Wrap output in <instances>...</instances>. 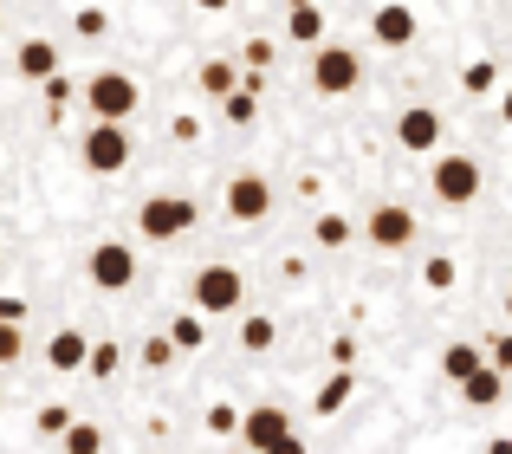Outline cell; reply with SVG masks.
<instances>
[{"mask_svg":"<svg viewBox=\"0 0 512 454\" xmlns=\"http://www.w3.org/2000/svg\"><path fill=\"white\" fill-rule=\"evenodd\" d=\"M72 26H78V39H104V33H111V13L85 7V13H72Z\"/></svg>","mask_w":512,"mask_h":454,"instance_id":"d6a6232c","label":"cell"},{"mask_svg":"<svg viewBox=\"0 0 512 454\" xmlns=\"http://www.w3.org/2000/svg\"><path fill=\"white\" fill-rule=\"evenodd\" d=\"M441 370H448V383L454 390H461L467 377H474V370H487V344H448V351H441Z\"/></svg>","mask_w":512,"mask_h":454,"instance_id":"2e32d148","label":"cell"},{"mask_svg":"<svg viewBox=\"0 0 512 454\" xmlns=\"http://www.w3.org/2000/svg\"><path fill=\"white\" fill-rule=\"evenodd\" d=\"M188 299H195L201 318H227V312H240V305H247V273H240V266H227V260L195 266V279H188Z\"/></svg>","mask_w":512,"mask_h":454,"instance_id":"7a4b0ae2","label":"cell"},{"mask_svg":"<svg viewBox=\"0 0 512 454\" xmlns=\"http://www.w3.org/2000/svg\"><path fill=\"white\" fill-rule=\"evenodd\" d=\"M240 59H247V72H273V65H279V46H273V39H247V52H240Z\"/></svg>","mask_w":512,"mask_h":454,"instance_id":"f546056e","label":"cell"},{"mask_svg":"<svg viewBox=\"0 0 512 454\" xmlns=\"http://www.w3.org/2000/svg\"><path fill=\"white\" fill-rule=\"evenodd\" d=\"M396 143L409 156H435L441 150V111H435V104H409V111H396Z\"/></svg>","mask_w":512,"mask_h":454,"instance_id":"8fae6325","label":"cell"},{"mask_svg":"<svg viewBox=\"0 0 512 454\" xmlns=\"http://www.w3.org/2000/svg\"><path fill=\"white\" fill-rule=\"evenodd\" d=\"M39 98H46V104H52V117H59L65 104L78 98V85H72V78H65V72H59V78H46V85H39Z\"/></svg>","mask_w":512,"mask_h":454,"instance_id":"4dcf8cb0","label":"cell"},{"mask_svg":"<svg viewBox=\"0 0 512 454\" xmlns=\"http://www.w3.org/2000/svg\"><path fill=\"white\" fill-rule=\"evenodd\" d=\"M422 286L428 292H448L454 286V260H448V253H428V260H422Z\"/></svg>","mask_w":512,"mask_h":454,"instance_id":"4316f807","label":"cell"},{"mask_svg":"<svg viewBox=\"0 0 512 454\" xmlns=\"http://www.w3.org/2000/svg\"><path fill=\"white\" fill-rule=\"evenodd\" d=\"M26 357V331L20 325H0V370H13Z\"/></svg>","mask_w":512,"mask_h":454,"instance_id":"1f68e13d","label":"cell"},{"mask_svg":"<svg viewBox=\"0 0 512 454\" xmlns=\"http://www.w3.org/2000/svg\"><path fill=\"white\" fill-rule=\"evenodd\" d=\"M273 344H279V325H273V318H260V312L240 318V351H247V357H266Z\"/></svg>","mask_w":512,"mask_h":454,"instance_id":"ffe728a7","label":"cell"},{"mask_svg":"<svg viewBox=\"0 0 512 454\" xmlns=\"http://www.w3.org/2000/svg\"><path fill=\"white\" fill-rule=\"evenodd\" d=\"M506 325H512V292H506Z\"/></svg>","mask_w":512,"mask_h":454,"instance_id":"60d3db41","label":"cell"},{"mask_svg":"<svg viewBox=\"0 0 512 454\" xmlns=\"http://www.w3.org/2000/svg\"><path fill=\"white\" fill-rule=\"evenodd\" d=\"M312 240H318V247H331V253L350 247V215H312Z\"/></svg>","mask_w":512,"mask_h":454,"instance_id":"7402d4cb","label":"cell"},{"mask_svg":"<svg viewBox=\"0 0 512 454\" xmlns=\"http://www.w3.org/2000/svg\"><path fill=\"white\" fill-rule=\"evenodd\" d=\"M46 364H52V370H85V364H91V338H85L78 325H59V331L46 338Z\"/></svg>","mask_w":512,"mask_h":454,"instance_id":"7c38bea8","label":"cell"},{"mask_svg":"<svg viewBox=\"0 0 512 454\" xmlns=\"http://www.w3.org/2000/svg\"><path fill=\"white\" fill-rule=\"evenodd\" d=\"M201 429H208V435H240V409H234V403H208Z\"/></svg>","mask_w":512,"mask_h":454,"instance_id":"83f0119b","label":"cell"},{"mask_svg":"<svg viewBox=\"0 0 512 454\" xmlns=\"http://www.w3.org/2000/svg\"><path fill=\"white\" fill-rule=\"evenodd\" d=\"M59 448H65V454H104V429H98V422H72Z\"/></svg>","mask_w":512,"mask_h":454,"instance_id":"603a6c76","label":"cell"},{"mask_svg":"<svg viewBox=\"0 0 512 454\" xmlns=\"http://www.w3.org/2000/svg\"><path fill=\"white\" fill-rule=\"evenodd\" d=\"M500 396H506V377H500L493 364H487V370H474V377L461 383V403H467V409H493Z\"/></svg>","mask_w":512,"mask_h":454,"instance_id":"e0dca14e","label":"cell"},{"mask_svg":"<svg viewBox=\"0 0 512 454\" xmlns=\"http://www.w3.org/2000/svg\"><path fill=\"white\" fill-rule=\"evenodd\" d=\"M85 111L91 124H130L143 111V85L130 72H117V65H104V72L85 78Z\"/></svg>","mask_w":512,"mask_h":454,"instance_id":"6da1fadb","label":"cell"},{"mask_svg":"<svg viewBox=\"0 0 512 454\" xmlns=\"http://www.w3.org/2000/svg\"><path fill=\"white\" fill-rule=\"evenodd\" d=\"M195 221H201V208L188 202V195H150V202L137 208V227H143V240H182Z\"/></svg>","mask_w":512,"mask_h":454,"instance_id":"52a82bcc","label":"cell"},{"mask_svg":"<svg viewBox=\"0 0 512 454\" xmlns=\"http://www.w3.org/2000/svg\"><path fill=\"white\" fill-rule=\"evenodd\" d=\"M286 435H299V429H292V416L279 403H260V409L240 416V442H247V454H273Z\"/></svg>","mask_w":512,"mask_h":454,"instance_id":"30bf717a","label":"cell"},{"mask_svg":"<svg viewBox=\"0 0 512 454\" xmlns=\"http://www.w3.org/2000/svg\"><path fill=\"white\" fill-rule=\"evenodd\" d=\"M0 26H7V13H0Z\"/></svg>","mask_w":512,"mask_h":454,"instance_id":"b9f144b4","label":"cell"},{"mask_svg":"<svg viewBox=\"0 0 512 454\" xmlns=\"http://www.w3.org/2000/svg\"><path fill=\"white\" fill-rule=\"evenodd\" d=\"M370 39L376 46H409L415 39V13L409 7H376L370 13Z\"/></svg>","mask_w":512,"mask_h":454,"instance_id":"5bb4252c","label":"cell"},{"mask_svg":"<svg viewBox=\"0 0 512 454\" xmlns=\"http://www.w3.org/2000/svg\"><path fill=\"white\" fill-rule=\"evenodd\" d=\"M195 85L208 91L214 104H227V98H234V91H240V59H208V65H201V72H195Z\"/></svg>","mask_w":512,"mask_h":454,"instance_id":"9a60e30c","label":"cell"},{"mask_svg":"<svg viewBox=\"0 0 512 454\" xmlns=\"http://www.w3.org/2000/svg\"><path fill=\"white\" fill-rule=\"evenodd\" d=\"M286 39L292 46H325V7H292L286 13Z\"/></svg>","mask_w":512,"mask_h":454,"instance_id":"ac0fdd59","label":"cell"},{"mask_svg":"<svg viewBox=\"0 0 512 454\" xmlns=\"http://www.w3.org/2000/svg\"><path fill=\"white\" fill-rule=\"evenodd\" d=\"M500 117H506V130H512V85L500 91Z\"/></svg>","mask_w":512,"mask_h":454,"instance_id":"ab89813d","label":"cell"},{"mask_svg":"<svg viewBox=\"0 0 512 454\" xmlns=\"http://www.w3.org/2000/svg\"><path fill=\"white\" fill-rule=\"evenodd\" d=\"M221 117H227V124H253V117H260V98H253V91H247V85H240V91H234V98H227V104H221Z\"/></svg>","mask_w":512,"mask_h":454,"instance_id":"f1b7e54d","label":"cell"},{"mask_svg":"<svg viewBox=\"0 0 512 454\" xmlns=\"http://www.w3.org/2000/svg\"><path fill=\"white\" fill-rule=\"evenodd\" d=\"M487 364L500 370V377H506V370H512V331H500V338L487 344Z\"/></svg>","mask_w":512,"mask_h":454,"instance_id":"e575fe53","label":"cell"},{"mask_svg":"<svg viewBox=\"0 0 512 454\" xmlns=\"http://www.w3.org/2000/svg\"><path fill=\"white\" fill-rule=\"evenodd\" d=\"M26 318V299H13V292H0V325H20Z\"/></svg>","mask_w":512,"mask_h":454,"instance_id":"d590c367","label":"cell"},{"mask_svg":"<svg viewBox=\"0 0 512 454\" xmlns=\"http://www.w3.org/2000/svg\"><path fill=\"white\" fill-rule=\"evenodd\" d=\"M72 409H65V403H46V409H39V416H33V429L39 435H52V442H65V429H72Z\"/></svg>","mask_w":512,"mask_h":454,"instance_id":"484cf974","label":"cell"},{"mask_svg":"<svg viewBox=\"0 0 512 454\" xmlns=\"http://www.w3.org/2000/svg\"><path fill=\"white\" fill-rule=\"evenodd\" d=\"M117 364H124V351H117V344L111 338H98V344H91V364H85V377H117Z\"/></svg>","mask_w":512,"mask_h":454,"instance_id":"d4e9b609","label":"cell"},{"mask_svg":"<svg viewBox=\"0 0 512 454\" xmlns=\"http://www.w3.org/2000/svg\"><path fill=\"white\" fill-rule=\"evenodd\" d=\"M221 215H227V221H240V227L266 221V215H273V182H266L260 169H240V176H227V189H221Z\"/></svg>","mask_w":512,"mask_h":454,"instance_id":"5b68a950","label":"cell"},{"mask_svg":"<svg viewBox=\"0 0 512 454\" xmlns=\"http://www.w3.org/2000/svg\"><path fill=\"white\" fill-rule=\"evenodd\" d=\"M363 85V59L350 46H318L312 52V91L318 98H350Z\"/></svg>","mask_w":512,"mask_h":454,"instance_id":"8992f818","label":"cell"},{"mask_svg":"<svg viewBox=\"0 0 512 454\" xmlns=\"http://www.w3.org/2000/svg\"><path fill=\"white\" fill-rule=\"evenodd\" d=\"M273 454H312V448H305V435H286V442H279Z\"/></svg>","mask_w":512,"mask_h":454,"instance_id":"74e56055","label":"cell"},{"mask_svg":"<svg viewBox=\"0 0 512 454\" xmlns=\"http://www.w3.org/2000/svg\"><path fill=\"white\" fill-rule=\"evenodd\" d=\"M493 85H500V65H493V59H474V65L461 72V91H467V98H487Z\"/></svg>","mask_w":512,"mask_h":454,"instance_id":"cb8c5ba5","label":"cell"},{"mask_svg":"<svg viewBox=\"0 0 512 454\" xmlns=\"http://www.w3.org/2000/svg\"><path fill=\"white\" fill-rule=\"evenodd\" d=\"M350 396H357V370H331V377H325V390H318V416H338V409L350 403Z\"/></svg>","mask_w":512,"mask_h":454,"instance_id":"d6986e66","label":"cell"},{"mask_svg":"<svg viewBox=\"0 0 512 454\" xmlns=\"http://www.w3.org/2000/svg\"><path fill=\"white\" fill-rule=\"evenodd\" d=\"M85 273L98 292H130L137 286V253L124 247V240H98V247L85 253Z\"/></svg>","mask_w":512,"mask_h":454,"instance_id":"9c48e42d","label":"cell"},{"mask_svg":"<svg viewBox=\"0 0 512 454\" xmlns=\"http://www.w3.org/2000/svg\"><path fill=\"white\" fill-rule=\"evenodd\" d=\"M487 454H512V435H493V442H487Z\"/></svg>","mask_w":512,"mask_h":454,"instance_id":"f35d334b","label":"cell"},{"mask_svg":"<svg viewBox=\"0 0 512 454\" xmlns=\"http://www.w3.org/2000/svg\"><path fill=\"white\" fill-rule=\"evenodd\" d=\"M169 344H175V351H201V344H208V318H201V312L169 318Z\"/></svg>","mask_w":512,"mask_h":454,"instance_id":"44dd1931","label":"cell"},{"mask_svg":"<svg viewBox=\"0 0 512 454\" xmlns=\"http://www.w3.org/2000/svg\"><path fill=\"white\" fill-rule=\"evenodd\" d=\"M78 156H85L91 176H124L130 156H137V143H130L124 124H91L85 137H78Z\"/></svg>","mask_w":512,"mask_h":454,"instance_id":"3957f363","label":"cell"},{"mask_svg":"<svg viewBox=\"0 0 512 454\" xmlns=\"http://www.w3.org/2000/svg\"><path fill=\"white\" fill-rule=\"evenodd\" d=\"M363 234H370V247H383V253H409L415 234H422V221L409 215V202H376L370 215H363Z\"/></svg>","mask_w":512,"mask_h":454,"instance_id":"ba28073f","label":"cell"},{"mask_svg":"<svg viewBox=\"0 0 512 454\" xmlns=\"http://www.w3.org/2000/svg\"><path fill=\"white\" fill-rule=\"evenodd\" d=\"M175 364V344H169V331L163 338H143V370H169Z\"/></svg>","mask_w":512,"mask_h":454,"instance_id":"836d02e7","label":"cell"},{"mask_svg":"<svg viewBox=\"0 0 512 454\" xmlns=\"http://www.w3.org/2000/svg\"><path fill=\"white\" fill-rule=\"evenodd\" d=\"M428 189H435V202L441 208H467V202H480V163L474 156H435L428 163Z\"/></svg>","mask_w":512,"mask_h":454,"instance_id":"277c9868","label":"cell"},{"mask_svg":"<svg viewBox=\"0 0 512 454\" xmlns=\"http://www.w3.org/2000/svg\"><path fill=\"white\" fill-rule=\"evenodd\" d=\"M169 137H175V143H195V137H201V124H195V117H175Z\"/></svg>","mask_w":512,"mask_h":454,"instance_id":"8d00e7d4","label":"cell"},{"mask_svg":"<svg viewBox=\"0 0 512 454\" xmlns=\"http://www.w3.org/2000/svg\"><path fill=\"white\" fill-rule=\"evenodd\" d=\"M13 72L33 78V85L59 78V46H52V39H20V52H13Z\"/></svg>","mask_w":512,"mask_h":454,"instance_id":"4fadbf2b","label":"cell"}]
</instances>
